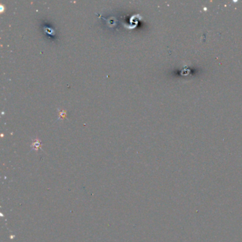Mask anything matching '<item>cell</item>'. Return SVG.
Instances as JSON below:
<instances>
[{
    "instance_id": "2",
    "label": "cell",
    "mask_w": 242,
    "mask_h": 242,
    "mask_svg": "<svg viewBox=\"0 0 242 242\" xmlns=\"http://www.w3.org/2000/svg\"><path fill=\"white\" fill-rule=\"evenodd\" d=\"M33 146H35V148H39L40 147V141H39V140H37L36 141H35V142H34L33 143Z\"/></svg>"
},
{
    "instance_id": "1",
    "label": "cell",
    "mask_w": 242,
    "mask_h": 242,
    "mask_svg": "<svg viewBox=\"0 0 242 242\" xmlns=\"http://www.w3.org/2000/svg\"><path fill=\"white\" fill-rule=\"evenodd\" d=\"M66 111L65 110H61L59 111V117H58V119H63L66 117Z\"/></svg>"
}]
</instances>
